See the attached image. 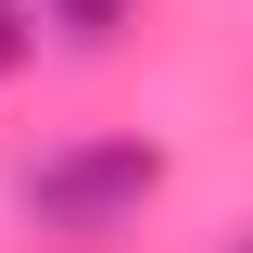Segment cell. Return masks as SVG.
<instances>
[{
    "label": "cell",
    "mask_w": 253,
    "mask_h": 253,
    "mask_svg": "<svg viewBox=\"0 0 253 253\" xmlns=\"http://www.w3.org/2000/svg\"><path fill=\"white\" fill-rule=\"evenodd\" d=\"M152 190H165L152 139H63V152H38L26 177H13V203H26V228H51V241H114V228L152 215Z\"/></svg>",
    "instance_id": "obj_1"
},
{
    "label": "cell",
    "mask_w": 253,
    "mask_h": 253,
    "mask_svg": "<svg viewBox=\"0 0 253 253\" xmlns=\"http://www.w3.org/2000/svg\"><path fill=\"white\" fill-rule=\"evenodd\" d=\"M26 13H38L51 38H76V51H101V38H114L126 13H139V0H26Z\"/></svg>",
    "instance_id": "obj_2"
},
{
    "label": "cell",
    "mask_w": 253,
    "mask_h": 253,
    "mask_svg": "<svg viewBox=\"0 0 253 253\" xmlns=\"http://www.w3.org/2000/svg\"><path fill=\"white\" fill-rule=\"evenodd\" d=\"M26 51H38V13H26V0H0V76H13Z\"/></svg>",
    "instance_id": "obj_3"
},
{
    "label": "cell",
    "mask_w": 253,
    "mask_h": 253,
    "mask_svg": "<svg viewBox=\"0 0 253 253\" xmlns=\"http://www.w3.org/2000/svg\"><path fill=\"white\" fill-rule=\"evenodd\" d=\"M241 253H253V241H241Z\"/></svg>",
    "instance_id": "obj_4"
}]
</instances>
